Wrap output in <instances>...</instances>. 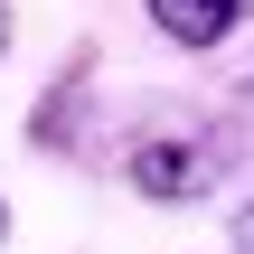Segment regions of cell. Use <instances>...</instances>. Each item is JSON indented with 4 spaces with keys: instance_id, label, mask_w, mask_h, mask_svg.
Instances as JSON below:
<instances>
[{
    "instance_id": "obj_1",
    "label": "cell",
    "mask_w": 254,
    "mask_h": 254,
    "mask_svg": "<svg viewBox=\"0 0 254 254\" xmlns=\"http://www.w3.org/2000/svg\"><path fill=\"white\" fill-rule=\"evenodd\" d=\"M132 189L141 198H160V207H189V198H207L217 189V170H226V141L217 132H198V123H160V132H141L132 141Z\"/></svg>"
},
{
    "instance_id": "obj_2",
    "label": "cell",
    "mask_w": 254,
    "mask_h": 254,
    "mask_svg": "<svg viewBox=\"0 0 254 254\" xmlns=\"http://www.w3.org/2000/svg\"><path fill=\"white\" fill-rule=\"evenodd\" d=\"M141 9H151V28L170 47H226L245 28V0H141Z\"/></svg>"
},
{
    "instance_id": "obj_3",
    "label": "cell",
    "mask_w": 254,
    "mask_h": 254,
    "mask_svg": "<svg viewBox=\"0 0 254 254\" xmlns=\"http://www.w3.org/2000/svg\"><path fill=\"white\" fill-rule=\"evenodd\" d=\"M236 254H254V207H245V217H236Z\"/></svg>"
},
{
    "instance_id": "obj_4",
    "label": "cell",
    "mask_w": 254,
    "mask_h": 254,
    "mask_svg": "<svg viewBox=\"0 0 254 254\" xmlns=\"http://www.w3.org/2000/svg\"><path fill=\"white\" fill-rule=\"evenodd\" d=\"M9 28H19V19H9V0H0V57H9Z\"/></svg>"
},
{
    "instance_id": "obj_5",
    "label": "cell",
    "mask_w": 254,
    "mask_h": 254,
    "mask_svg": "<svg viewBox=\"0 0 254 254\" xmlns=\"http://www.w3.org/2000/svg\"><path fill=\"white\" fill-rule=\"evenodd\" d=\"M0 245H9V198H0Z\"/></svg>"
}]
</instances>
